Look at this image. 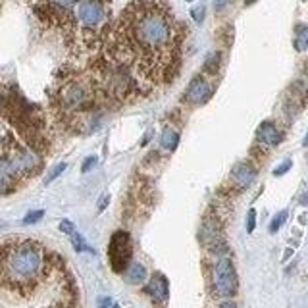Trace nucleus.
<instances>
[{
	"instance_id": "f257e3e1",
	"label": "nucleus",
	"mask_w": 308,
	"mask_h": 308,
	"mask_svg": "<svg viewBox=\"0 0 308 308\" xmlns=\"http://www.w3.org/2000/svg\"><path fill=\"white\" fill-rule=\"evenodd\" d=\"M181 47L183 24L166 0H133L112 22L98 54L129 71L149 95L175 79Z\"/></svg>"
},
{
	"instance_id": "f03ea898",
	"label": "nucleus",
	"mask_w": 308,
	"mask_h": 308,
	"mask_svg": "<svg viewBox=\"0 0 308 308\" xmlns=\"http://www.w3.org/2000/svg\"><path fill=\"white\" fill-rule=\"evenodd\" d=\"M48 102L56 121L73 133L93 131L100 124L104 110L112 108L91 71L77 68H64L56 73L48 89Z\"/></svg>"
},
{
	"instance_id": "7ed1b4c3",
	"label": "nucleus",
	"mask_w": 308,
	"mask_h": 308,
	"mask_svg": "<svg viewBox=\"0 0 308 308\" xmlns=\"http://www.w3.org/2000/svg\"><path fill=\"white\" fill-rule=\"evenodd\" d=\"M64 260L48 253L35 239H8L0 243V289L29 297L50 274H62Z\"/></svg>"
},
{
	"instance_id": "20e7f679",
	"label": "nucleus",
	"mask_w": 308,
	"mask_h": 308,
	"mask_svg": "<svg viewBox=\"0 0 308 308\" xmlns=\"http://www.w3.org/2000/svg\"><path fill=\"white\" fill-rule=\"evenodd\" d=\"M43 170L40 152L22 141L12 129L0 127V197H8L19 185Z\"/></svg>"
},
{
	"instance_id": "39448f33",
	"label": "nucleus",
	"mask_w": 308,
	"mask_h": 308,
	"mask_svg": "<svg viewBox=\"0 0 308 308\" xmlns=\"http://www.w3.org/2000/svg\"><path fill=\"white\" fill-rule=\"evenodd\" d=\"M0 114L16 129L17 137L37 152L48 147L47 119L37 104H31L17 89L10 87L0 93Z\"/></svg>"
},
{
	"instance_id": "423d86ee",
	"label": "nucleus",
	"mask_w": 308,
	"mask_h": 308,
	"mask_svg": "<svg viewBox=\"0 0 308 308\" xmlns=\"http://www.w3.org/2000/svg\"><path fill=\"white\" fill-rule=\"evenodd\" d=\"M25 2L45 29L60 33L64 40L68 39V35L73 29L75 8L79 0H25Z\"/></svg>"
},
{
	"instance_id": "0eeeda50",
	"label": "nucleus",
	"mask_w": 308,
	"mask_h": 308,
	"mask_svg": "<svg viewBox=\"0 0 308 308\" xmlns=\"http://www.w3.org/2000/svg\"><path fill=\"white\" fill-rule=\"evenodd\" d=\"M239 281L235 266L228 254L216 256L212 264V276H210V289L216 299H229L237 293Z\"/></svg>"
},
{
	"instance_id": "6e6552de",
	"label": "nucleus",
	"mask_w": 308,
	"mask_h": 308,
	"mask_svg": "<svg viewBox=\"0 0 308 308\" xmlns=\"http://www.w3.org/2000/svg\"><path fill=\"white\" fill-rule=\"evenodd\" d=\"M131 256H133L131 237H129L127 231L119 229L112 235L110 245H108V260H110L112 270L116 274H124L127 266L131 264Z\"/></svg>"
},
{
	"instance_id": "1a4fd4ad",
	"label": "nucleus",
	"mask_w": 308,
	"mask_h": 308,
	"mask_svg": "<svg viewBox=\"0 0 308 308\" xmlns=\"http://www.w3.org/2000/svg\"><path fill=\"white\" fill-rule=\"evenodd\" d=\"M210 96H212V87H210L208 79H206L204 75H197V77L191 79L183 100L191 104H204L208 102Z\"/></svg>"
},
{
	"instance_id": "9d476101",
	"label": "nucleus",
	"mask_w": 308,
	"mask_h": 308,
	"mask_svg": "<svg viewBox=\"0 0 308 308\" xmlns=\"http://www.w3.org/2000/svg\"><path fill=\"white\" fill-rule=\"evenodd\" d=\"M147 295H149L154 304H166L168 297H170V283H168V277L160 272H154L152 277L149 279V285H147Z\"/></svg>"
},
{
	"instance_id": "9b49d317",
	"label": "nucleus",
	"mask_w": 308,
	"mask_h": 308,
	"mask_svg": "<svg viewBox=\"0 0 308 308\" xmlns=\"http://www.w3.org/2000/svg\"><path fill=\"white\" fill-rule=\"evenodd\" d=\"M254 177H256V170H254L249 162H239V164H235L233 170H231V174H229V179H231V183H233L237 189H247V187L254 181Z\"/></svg>"
},
{
	"instance_id": "f8f14e48",
	"label": "nucleus",
	"mask_w": 308,
	"mask_h": 308,
	"mask_svg": "<svg viewBox=\"0 0 308 308\" xmlns=\"http://www.w3.org/2000/svg\"><path fill=\"white\" fill-rule=\"evenodd\" d=\"M256 139H258V142L266 145V147H276V145L281 142L283 135L276 127L274 121H262L258 129H256Z\"/></svg>"
},
{
	"instance_id": "ddd939ff",
	"label": "nucleus",
	"mask_w": 308,
	"mask_h": 308,
	"mask_svg": "<svg viewBox=\"0 0 308 308\" xmlns=\"http://www.w3.org/2000/svg\"><path fill=\"white\" fill-rule=\"evenodd\" d=\"M124 276H126L127 283L139 285L147 279V268L142 264H139V262H131L126 272H124Z\"/></svg>"
},
{
	"instance_id": "4468645a",
	"label": "nucleus",
	"mask_w": 308,
	"mask_h": 308,
	"mask_svg": "<svg viewBox=\"0 0 308 308\" xmlns=\"http://www.w3.org/2000/svg\"><path fill=\"white\" fill-rule=\"evenodd\" d=\"M177 145H179V133L175 129H172V127H166L162 131V135H160V147L170 150V152H174L177 149Z\"/></svg>"
},
{
	"instance_id": "2eb2a0df",
	"label": "nucleus",
	"mask_w": 308,
	"mask_h": 308,
	"mask_svg": "<svg viewBox=\"0 0 308 308\" xmlns=\"http://www.w3.org/2000/svg\"><path fill=\"white\" fill-rule=\"evenodd\" d=\"M295 48L299 52L308 50V25H299L295 33Z\"/></svg>"
},
{
	"instance_id": "dca6fc26",
	"label": "nucleus",
	"mask_w": 308,
	"mask_h": 308,
	"mask_svg": "<svg viewBox=\"0 0 308 308\" xmlns=\"http://www.w3.org/2000/svg\"><path fill=\"white\" fill-rule=\"evenodd\" d=\"M220 66H221V54L220 52H212V54H208V58H206L204 62V73H210V75H214V73H218L220 71Z\"/></svg>"
},
{
	"instance_id": "f3484780",
	"label": "nucleus",
	"mask_w": 308,
	"mask_h": 308,
	"mask_svg": "<svg viewBox=\"0 0 308 308\" xmlns=\"http://www.w3.org/2000/svg\"><path fill=\"white\" fill-rule=\"evenodd\" d=\"M285 221H287V210L277 212L276 216L272 218V221H270V233H277V231H279V228L283 225Z\"/></svg>"
},
{
	"instance_id": "a211bd4d",
	"label": "nucleus",
	"mask_w": 308,
	"mask_h": 308,
	"mask_svg": "<svg viewBox=\"0 0 308 308\" xmlns=\"http://www.w3.org/2000/svg\"><path fill=\"white\" fill-rule=\"evenodd\" d=\"M70 237H71V245H73V249H75L77 253H85V251H93V249H91V247H89L87 243H85V239L81 237V235H79V233H77V231H75V233H71Z\"/></svg>"
},
{
	"instance_id": "6ab92c4d",
	"label": "nucleus",
	"mask_w": 308,
	"mask_h": 308,
	"mask_svg": "<svg viewBox=\"0 0 308 308\" xmlns=\"http://www.w3.org/2000/svg\"><path fill=\"white\" fill-rule=\"evenodd\" d=\"M204 14H206L204 4H198L197 8L191 10V16H193V19H195L197 24H202V22H204Z\"/></svg>"
},
{
	"instance_id": "aec40b11",
	"label": "nucleus",
	"mask_w": 308,
	"mask_h": 308,
	"mask_svg": "<svg viewBox=\"0 0 308 308\" xmlns=\"http://www.w3.org/2000/svg\"><path fill=\"white\" fill-rule=\"evenodd\" d=\"M66 168H68V166H66L64 162H62V164H58V166H56L54 170H52V172H50V174L47 175V179H45V183H47V185H48V183H52V181L56 179V177H58V175H62V172L66 170Z\"/></svg>"
},
{
	"instance_id": "412c9836",
	"label": "nucleus",
	"mask_w": 308,
	"mask_h": 308,
	"mask_svg": "<svg viewBox=\"0 0 308 308\" xmlns=\"http://www.w3.org/2000/svg\"><path fill=\"white\" fill-rule=\"evenodd\" d=\"M43 216H45V210H35V212H31V214H27V216H25L24 223H25V225H29V223H35V221H39Z\"/></svg>"
},
{
	"instance_id": "4be33fe9",
	"label": "nucleus",
	"mask_w": 308,
	"mask_h": 308,
	"mask_svg": "<svg viewBox=\"0 0 308 308\" xmlns=\"http://www.w3.org/2000/svg\"><path fill=\"white\" fill-rule=\"evenodd\" d=\"M254 228H256V210L251 208V210H249V216H247V231L253 233Z\"/></svg>"
},
{
	"instance_id": "5701e85b",
	"label": "nucleus",
	"mask_w": 308,
	"mask_h": 308,
	"mask_svg": "<svg viewBox=\"0 0 308 308\" xmlns=\"http://www.w3.org/2000/svg\"><path fill=\"white\" fill-rule=\"evenodd\" d=\"M291 166H293V162H291V160H285V162H283V164H281V166L276 168V170H274V175H277V177H279V175L287 174V172L291 170Z\"/></svg>"
},
{
	"instance_id": "b1692460",
	"label": "nucleus",
	"mask_w": 308,
	"mask_h": 308,
	"mask_svg": "<svg viewBox=\"0 0 308 308\" xmlns=\"http://www.w3.org/2000/svg\"><path fill=\"white\" fill-rule=\"evenodd\" d=\"M60 231L68 233V235H71V233H75V228H73V223H71L70 220H62V221H60Z\"/></svg>"
},
{
	"instance_id": "393cba45",
	"label": "nucleus",
	"mask_w": 308,
	"mask_h": 308,
	"mask_svg": "<svg viewBox=\"0 0 308 308\" xmlns=\"http://www.w3.org/2000/svg\"><path fill=\"white\" fill-rule=\"evenodd\" d=\"M95 164H96V156H89V158L83 162V168H81V172H83V174H87L91 168H95Z\"/></svg>"
},
{
	"instance_id": "a878e982",
	"label": "nucleus",
	"mask_w": 308,
	"mask_h": 308,
	"mask_svg": "<svg viewBox=\"0 0 308 308\" xmlns=\"http://www.w3.org/2000/svg\"><path fill=\"white\" fill-rule=\"evenodd\" d=\"M112 304V300L108 299V297H104V299L98 300V308H108Z\"/></svg>"
},
{
	"instance_id": "bb28decb",
	"label": "nucleus",
	"mask_w": 308,
	"mask_h": 308,
	"mask_svg": "<svg viewBox=\"0 0 308 308\" xmlns=\"http://www.w3.org/2000/svg\"><path fill=\"white\" fill-rule=\"evenodd\" d=\"M108 200H110V197H108V195H104V198H100V202H98V210H104L106 204H108Z\"/></svg>"
},
{
	"instance_id": "cd10ccee",
	"label": "nucleus",
	"mask_w": 308,
	"mask_h": 308,
	"mask_svg": "<svg viewBox=\"0 0 308 308\" xmlns=\"http://www.w3.org/2000/svg\"><path fill=\"white\" fill-rule=\"evenodd\" d=\"M220 308H237V304L233 302V300H225V302H221Z\"/></svg>"
},
{
	"instance_id": "c85d7f7f",
	"label": "nucleus",
	"mask_w": 308,
	"mask_h": 308,
	"mask_svg": "<svg viewBox=\"0 0 308 308\" xmlns=\"http://www.w3.org/2000/svg\"><path fill=\"white\" fill-rule=\"evenodd\" d=\"M228 4V0H216V10L220 12V10H223V6Z\"/></svg>"
},
{
	"instance_id": "c756f323",
	"label": "nucleus",
	"mask_w": 308,
	"mask_h": 308,
	"mask_svg": "<svg viewBox=\"0 0 308 308\" xmlns=\"http://www.w3.org/2000/svg\"><path fill=\"white\" fill-rule=\"evenodd\" d=\"M302 145H304V147H308V133H306V137H304V141H302Z\"/></svg>"
},
{
	"instance_id": "7c9ffc66",
	"label": "nucleus",
	"mask_w": 308,
	"mask_h": 308,
	"mask_svg": "<svg viewBox=\"0 0 308 308\" xmlns=\"http://www.w3.org/2000/svg\"><path fill=\"white\" fill-rule=\"evenodd\" d=\"M245 2H247V4H251V2H254V0H245Z\"/></svg>"
},
{
	"instance_id": "2f4dec72",
	"label": "nucleus",
	"mask_w": 308,
	"mask_h": 308,
	"mask_svg": "<svg viewBox=\"0 0 308 308\" xmlns=\"http://www.w3.org/2000/svg\"><path fill=\"white\" fill-rule=\"evenodd\" d=\"M189 2H193V0H189Z\"/></svg>"
}]
</instances>
